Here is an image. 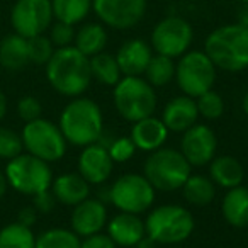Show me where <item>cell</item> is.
I'll list each match as a JSON object with an SVG mask.
<instances>
[{
    "label": "cell",
    "instance_id": "1",
    "mask_svg": "<svg viewBox=\"0 0 248 248\" xmlns=\"http://www.w3.org/2000/svg\"><path fill=\"white\" fill-rule=\"evenodd\" d=\"M46 78L58 93L78 97L92 82L90 58L80 53L75 46L56 48L46 63Z\"/></svg>",
    "mask_w": 248,
    "mask_h": 248
},
{
    "label": "cell",
    "instance_id": "2",
    "mask_svg": "<svg viewBox=\"0 0 248 248\" xmlns=\"http://www.w3.org/2000/svg\"><path fill=\"white\" fill-rule=\"evenodd\" d=\"M204 53L223 72H243L248 68V28L238 22L219 26L206 38Z\"/></svg>",
    "mask_w": 248,
    "mask_h": 248
},
{
    "label": "cell",
    "instance_id": "3",
    "mask_svg": "<svg viewBox=\"0 0 248 248\" xmlns=\"http://www.w3.org/2000/svg\"><path fill=\"white\" fill-rule=\"evenodd\" d=\"M58 126L66 143L83 148V146L97 143L102 136V110L93 100L78 97L65 106V109L60 114Z\"/></svg>",
    "mask_w": 248,
    "mask_h": 248
},
{
    "label": "cell",
    "instance_id": "4",
    "mask_svg": "<svg viewBox=\"0 0 248 248\" xmlns=\"http://www.w3.org/2000/svg\"><path fill=\"white\" fill-rule=\"evenodd\" d=\"M194 216L189 209L177 204H165L150 211L145 221L146 236L158 245H179L194 231Z\"/></svg>",
    "mask_w": 248,
    "mask_h": 248
},
{
    "label": "cell",
    "instance_id": "5",
    "mask_svg": "<svg viewBox=\"0 0 248 248\" xmlns=\"http://www.w3.org/2000/svg\"><path fill=\"white\" fill-rule=\"evenodd\" d=\"M112 97L117 114L129 123L153 116L156 109L155 89L141 77H123L114 85Z\"/></svg>",
    "mask_w": 248,
    "mask_h": 248
},
{
    "label": "cell",
    "instance_id": "6",
    "mask_svg": "<svg viewBox=\"0 0 248 248\" xmlns=\"http://www.w3.org/2000/svg\"><path fill=\"white\" fill-rule=\"evenodd\" d=\"M190 163L186 156L173 148H158L152 152V155L145 162V173L153 189L172 192L182 189L186 180L190 175Z\"/></svg>",
    "mask_w": 248,
    "mask_h": 248
},
{
    "label": "cell",
    "instance_id": "7",
    "mask_svg": "<svg viewBox=\"0 0 248 248\" xmlns=\"http://www.w3.org/2000/svg\"><path fill=\"white\" fill-rule=\"evenodd\" d=\"M5 179L9 186H12V189L17 192L36 196L51 187L53 173L48 162L31 153H21L16 158L9 160L5 167Z\"/></svg>",
    "mask_w": 248,
    "mask_h": 248
},
{
    "label": "cell",
    "instance_id": "8",
    "mask_svg": "<svg viewBox=\"0 0 248 248\" xmlns=\"http://www.w3.org/2000/svg\"><path fill=\"white\" fill-rule=\"evenodd\" d=\"M216 66L209 56L199 49H192L180 56L175 65V80L179 89L186 95L197 99L204 92L213 89L216 82Z\"/></svg>",
    "mask_w": 248,
    "mask_h": 248
},
{
    "label": "cell",
    "instance_id": "9",
    "mask_svg": "<svg viewBox=\"0 0 248 248\" xmlns=\"http://www.w3.org/2000/svg\"><path fill=\"white\" fill-rule=\"evenodd\" d=\"M22 143L28 153L45 160V162H58L65 156L66 140L60 126L48 119H34L26 123L21 133Z\"/></svg>",
    "mask_w": 248,
    "mask_h": 248
},
{
    "label": "cell",
    "instance_id": "10",
    "mask_svg": "<svg viewBox=\"0 0 248 248\" xmlns=\"http://www.w3.org/2000/svg\"><path fill=\"white\" fill-rule=\"evenodd\" d=\"M155 202V189L140 173H126L121 175L110 186V204L121 213L141 214Z\"/></svg>",
    "mask_w": 248,
    "mask_h": 248
},
{
    "label": "cell",
    "instance_id": "11",
    "mask_svg": "<svg viewBox=\"0 0 248 248\" xmlns=\"http://www.w3.org/2000/svg\"><path fill=\"white\" fill-rule=\"evenodd\" d=\"M194 41V28L187 19L179 16H169L156 22L152 31V45L156 55L180 58L184 53L189 51Z\"/></svg>",
    "mask_w": 248,
    "mask_h": 248
},
{
    "label": "cell",
    "instance_id": "12",
    "mask_svg": "<svg viewBox=\"0 0 248 248\" xmlns=\"http://www.w3.org/2000/svg\"><path fill=\"white\" fill-rule=\"evenodd\" d=\"M53 19L51 0H16L11 11L12 28L26 39L45 34Z\"/></svg>",
    "mask_w": 248,
    "mask_h": 248
},
{
    "label": "cell",
    "instance_id": "13",
    "mask_svg": "<svg viewBox=\"0 0 248 248\" xmlns=\"http://www.w3.org/2000/svg\"><path fill=\"white\" fill-rule=\"evenodd\" d=\"M148 0H92V11L107 28L128 31L143 21Z\"/></svg>",
    "mask_w": 248,
    "mask_h": 248
},
{
    "label": "cell",
    "instance_id": "14",
    "mask_svg": "<svg viewBox=\"0 0 248 248\" xmlns=\"http://www.w3.org/2000/svg\"><path fill=\"white\" fill-rule=\"evenodd\" d=\"M180 141V153L186 156L190 167L209 165L211 160L216 156L217 138L214 131L204 124H194L192 128L182 133Z\"/></svg>",
    "mask_w": 248,
    "mask_h": 248
},
{
    "label": "cell",
    "instance_id": "15",
    "mask_svg": "<svg viewBox=\"0 0 248 248\" xmlns=\"http://www.w3.org/2000/svg\"><path fill=\"white\" fill-rule=\"evenodd\" d=\"M114 162L109 152L100 143H92L83 146V152L78 156V173L93 186L104 184L112 173Z\"/></svg>",
    "mask_w": 248,
    "mask_h": 248
},
{
    "label": "cell",
    "instance_id": "16",
    "mask_svg": "<svg viewBox=\"0 0 248 248\" xmlns=\"http://www.w3.org/2000/svg\"><path fill=\"white\" fill-rule=\"evenodd\" d=\"M72 231L78 236H90L93 233H100L107 223V209L106 204L99 199L87 197L80 204L73 206L72 213Z\"/></svg>",
    "mask_w": 248,
    "mask_h": 248
},
{
    "label": "cell",
    "instance_id": "17",
    "mask_svg": "<svg viewBox=\"0 0 248 248\" xmlns=\"http://www.w3.org/2000/svg\"><path fill=\"white\" fill-rule=\"evenodd\" d=\"M114 56L124 77H141L153 56V48L145 39L135 38L123 43Z\"/></svg>",
    "mask_w": 248,
    "mask_h": 248
},
{
    "label": "cell",
    "instance_id": "18",
    "mask_svg": "<svg viewBox=\"0 0 248 248\" xmlns=\"http://www.w3.org/2000/svg\"><path fill=\"white\" fill-rule=\"evenodd\" d=\"M197 117H199V110H197L196 99L189 95L173 97L172 100L167 102L162 114L163 124L169 131L173 133H184L192 128L197 123Z\"/></svg>",
    "mask_w": 248,
    "mask_h": 248
},
{
    "label": "cell",
    "instance_id": "19",
    "mask_svg": "<svg viewBox=\"0 0 248 248\" xmlns=\"http://www.w3.org/2000/svg\"><path fill=\"white\" fill-rule=\"evenodd\" d=\"M107 234L119 247H135L143 236H146L145 221L140 219L138 214L121 213L116 214L107 223Z\"/></svg>",
    "mask_w": 248,
    "mask_h": 248
},
{
    "label": "cell",
    "instance_id": "20",
    "mask_svg": "<svg viewBox=\"0 0 248 248\" xmlns=\"http://www.w3.org/2000/svg\"><path fill=\"white\" fill-rule=\"evenodd\" d=\"M136 150H143V152H155V150L162 148L163 143L169 138V129L163 124L162 119L150 116L141 121L133 123L131 136Z\"/></svg>",
    "mask_w": 248,
    "mask_h": 248
},
{
    "label": "cell",
    "instance_id": "21",
    "mask_svg": "<svg viewBox=\"0 0 248 248\" xmlns=\"http://www.w3.org/2000/svg\"><path fill=\"white\" fill-rule=\"evenodd\" d=\"M51 192L56 201L65 206H77L90 194V184L80 173H63L51 184Z\"/></svg>",
    "mask_w": 248,
    "mask_h": 248
},
{
    "label": "cell",
    "instance_id": "22",
    "mask_svg": "<svg viewBox=\"0 0 248 248\" xmlns=\"http://www.w3.org/2000/svg\"><path fill=\"white\" fill-rule=\"evenodd\" d=\"M28 39L17 32L7 34L0 41V65L9 72H21L29 65Z\"/></svg>",
    "mask_w": 248,
    "mask_h": 248
},
{
    "label": "cell",
    "instance_id": "23",
    "mask_svg": "<svg viewBox=\"0 0 248 248\" xmlns=\"http://www.w3.org/2000/svg\"><path fill=\"white\" fill-rule=\"evenodd\" d=\"M209 175L216 186L223 189H233L241 186L245 179V170L236 158L230 155H219L211 160Z\"/></svg>",
    "mask_w": 248,
    "mask_h": 248
},
{
    "label": "cell",
    "instance_id": "24",
    "mask_svg": "<svg viewBox=\"0 0 248 248\" xmlns=\"http://www.w3.org/2000/svg\"><path fill=\"white\" fill-rule=\"evenodd\" d=\"M223 216L231 226L247 228L248 226V187L238 186L228 189L223 197Z\"/></svg>",
    "mask_w": 248,
    "mask_h": 248
},
{
    "label": "cell",
    "instance_id": "25",
    "mask_svg": "<svg viewBox=\"0 0 248 248\" xmlns=\"http://www.w3.org/2000/svg\"><path fill=\"white\" fill-rule=\"evenodd\" d=\"M73 46L85 56H95L107 46V31L102 22H87L75 32Z\"/></svg>",
    "mask_w": 248,
    "mask_h": 248
},
{
    "label": "cell",
    "instance_id": "26",
    "mask_svg": "<svg viewBox=\"0 0 248 248\" xmlns=\"http://www.w3.org/2000/svg\"><path fill=\"white\" fill-rule=\"evenodd\" d=\"M182 194L186 201L192 206H207L213 202L214 196H216V186L214 182L206 175H192L190 173L189 179L182 186Z\"/></svg>",
    "mask_w": 248,
    "mask_h": 248
},
{
    "label": "cell",
    "instance_id": "27",
    "mask_svg": "<svg viewBox=\"0 0 248 248\" xmlns=\"http://www.w3.org/2000/svg\"><path fill=\"white\" fill-rule=\"evenodd\" d=\"M51 7L56 21L77 26L92 12V0H51Z\"/></svg>",
    "mask_w": 248,
    "mask_h": 248
},
{
    "label": "cell",
    "instance_id": "28",
    "mask_svg": "<svg viewBox=\"0 0 248 248\" xmlns=\"http://www.w3.org/2000/svg\"><path fill=\"white\" fill-rule=\"evenodd\" d=\"M90 73H92V78L109 87L116 85L121 80V75H123L119 65H117L116 56L106 51L99 53L95 56H90Z\"/></svg>",
    "mask_w": 248,
    "mask_h": 248
},
{
    "label": "cell",
    "instance_id": "29",
    "mask_svg": "<svg viewBox=\"0 0 248 248\" xmlns=\"http://www.w3.org/2000/svg\"><path fill=\"white\" fill-rule=\"evenodd\" d=\"M146 82L156 89V87H165L175 78V63L172 58L163 55H153L150 60L148 66L145 70Z\"/></svg>",
    "mask_w": 248,
    "mask_h": 248
},
{
    "label": "cell",
    "instance_id": "30",
    "mask_svg": "<svg viewBox=\"0 0 248 248\" xmlns=\"http://www.w3.org/2000/svg\"><path fill=\"white\" fill-rule=\"evenodd\" d=\"M0 248H36V236L31 228L11 223L0 230Z\"/></svg>",
    "mask_w": 248,
    "mask_h": 248
},
{
    "label": "cell",
    "instance_id": "31",
    "mask_svg": "<svg viewBox=\"0 0 248 248\" xmlns=\"http://www.w3.org/2000/svg\"><path fill=\"white\" fill-rule=\"evenodd\" d=\"M36 248H82V240L65 228H51L36 238Z\"/></svg>",
    "mask_w": 248,
    "mask_h": 248
},
{
    "label": "cell",
    "instance_id": "32",
    "mask_svg": "<svg viewBox=\"0 0 248 248\" xmlns=\"http://www.w3.org/2000/svg\"><path fill=\"white\" fill-rule=\"evenodd\" d=\"M196 104H197V110H199V116H202L204 119L213 121V119H219L223 116V110H224L223 97L217 92H214L213 89L197 97Z\"/></svg>",
    "mask_w": 248,
    "mask_h": 248
},
{
    "label": "cell",
    "instance_id": "33",
    "mask_svg": "<svg viewBox=\"0 0 248 248\" xmlns=\"http://www.w3.org/2000/svg\"><path fill=\"white\" fill-rule=\"evenodd\" d=\"M28 49H29V62L34 65H46L49 58L55 53V46H53L51 39L45 34L34 36V38L28 39Z\"/></svg>",
    "mask_w": 248,
    "mask_h": 248
},
{
    "label": "cell",
    "instance_id": "34",
    "mask_svg": "<svg viewBox=\"0 0 248 248\" xmlns=\"http://www.w3.org/2000/svg\"><path fill=\"white\" fill-rule=\"evenodd\" d=\"M24 150V143L19 133L9 128H0V158L12 160Z\"/></svg>",
    "mask_w": 248,
    "mask_h": 248
},
{
    "label": "cell",
    "instance_id": "35",
    "mask_svg": "<svg viewBox=\"0 0 248 248\" xmlns=\"http://www.w3.org/2000/svg\"><path fill=\"white\" fill-rule=\"evenodd\" d=\"M107 152H109V155L114 163H124L135 156L136 146L131 138H128V136H121V138H116L109 143Z\"/></svg>",
    "mask_w": 248,
    "mask_h": 248
},
{
    "label": "cell",
    "instance_id": "36",
    "mask_svg": "<svg viewBox=\"0 0 248 248\" xmlns=\"http://www.w3.org/2000/svg\"><path fill=\"white\" fill-rule=\"evenodd\" d=\"M75 29L72 24H66V22L56 21L55 24L49 26V36L53 46L55 48H66V46H72L75 41Z\"/></svg>",
    "mask_w": 248,
    "mask_h": 248
},
{
    "label": "cell",
    "instance_id": "37",
    "mask_svg": "<svg viewBox=\"0 0 248 248\" xmlns=\"http://www.w3.org/2000/svg\"><path fill=\"white\" fill-rule=\"evenodd\" d=\"M17 114L24 123H31L34 119H39L43 114V106L36 97L24 95L17 102Z\"/></svg>",
    "mask_w": 248,
    "mask_h": 248
},
{
    "label": "cell",
    "instance_id": "38",
    "mask_svg": "<svg viewBox=\"0 0 248 248\" xmlns=\"http://www.w3.org/2000/svg\"><path fill=\"white\" fill-rule=\"evenodd\" d=\"M56 202H58V201H56L55 194H53L49 189L43 190V192L36 194V196H32V206L36 207L38 213H43V214L51 213V211L55 209Z\"/></svg>",
    "mask_w": 248,
    "mask_h": 248
},
{
    "label": "cell",
    "instance_id": "39",
    "mask_svg": "<svg viewBox=\"0 0 248 248\" xmlns=\"http://www.w3.org/2000/svg\"><path fill=\"white\" fill-rule=\"evenodd\" d=\"M117 245L112 241L109 234L93 233L82 240V248H116Z\"/></svg>",
    "mask_w": 248,
    "mask_h": 248
},
{
    "label": "cell",
    "instance_id": "40",
    "mask_svg": "<svg viewBox=\"0 0 248 248\" xmlns=\"http://www.w3.org/2000/svg\"><path fill=\"white\" fill-rule=\"evenodd\" d=\"M36 219H38V211H36L34 206L22 207L17 214V223L24 224V226H28V228H31L32 224L36 223Z\"/></svg>",
    "mask_w": 248,
    "mask_h": 248
},
{
    "label": "cell",
    "instance_id": "41",
    "mask_svg": "<svg viewBox=\"0 0 248 248\" xmlns=\"http://www.w3.org/2000/svg\"><path fill=\"white\" fill-rule=\"evenodd\" d=\"M133 248H156V243L148 236H143Z\"/></svg>",
    "mask_w": 248,
    "mask_h": 248
},
{
    "label": "cell",
    "instance_id": "42",
    "mask_svg": "<svg viewBox=\"0 0 248 248\" xmlns=\"http://www.w3.org/2000/svg\"><path fill=\"white\" fill-rule=\"evenodd\" d=\"M238 24L248 28V4H243V7H241L240 16H238Z\"/></svg>",
    "mask_w": 248,
    "mask_h": 248
},
{
    "label": "cell",
    "instance_id": "43",
    "mask_svg": "<svg viewBox=\"0 0 248 248\" xmlns=\"http://www.w3.org/2000/svg\"><path fill=\"white\" fill-rule=\"evenodd\" d=\"M5 114H7V97L5 93L0 90V121L4 119Z\"/></svg>",
    "mask_w": 248,
    "mask_h": 248
},
{
    "label": "cell",
    "instance_id": "44",
    "mask_svg": "<svg viewBox=\"0 0 248 248\" xmlns=\"http://www.w3.org/2000/svg\"><path fill=\"white\" fill-rule=\"evenodd\" d=\"M97 199L100 201V202H110V187H104L102 190H99V197Z\"/></svg>",
    "mask_w": 248,
    "mask_h": 248
},
{
    "label": "cell",
    "instance_id": "45",
    "mask_svg": "<svg viewBox=\"0 0 248 248\" xmlns=\"http://www.w3.org/2000/svg\"><path fill=\"white\" fill-rule=\"evenodd\" d=\"M5 190H7V179L2 172H0V199L5 196Z\"/></svg>",
    "mask_w": 248,
    "mask_h": 248
},
{
    "label": "cell",
    "instance_id": "46",
    "mask_svg": "<svg viewBox=\"0 0 248 248\" xmlns=\"http://www.w3.org/2000/svg\"><path fill=\"white\" fill-rule=\"evenodd\" d=\"M241 106H243V112L247 114V117H248V92L245 93V97H243V104H241Z\"/></svg>",
    "mask_w": 248,
    "mask_h": 248
},
{
    "label": "cell",
    "instance_id": "47",
    "mask_svg": "<svg viewBox=\"0 0 248 248\" xmlns=\"http://www.w3.org/2000/svg\"><path fill=\"white\" fill-rule=\"evenodd\" d=\"M238 2H241V4H248V0H238Z\"/></svg>",
    "mask_w": 248,
    "mask_h": 248
},
{
    "label": "cell",
    "instance_id": "48",
    "mask_svg": "<svg viewBox=\"0 0 248 248\" xmlns=\"http://www.w3.org/2000/svg\"><path fill=\"white\" fill-rule=\"evenodd\" d=\"M160 2H173V0H160Z\"/></svg>",
    "mask_w": 248,
    "mask_h": 248
},
{
    "label": "cell",
    "instance_id": "49",
    "mask_svg": "<svg viewBox=\"0 0 248 248\" xmlns=\"http://www.w3.org/2000/svg\"><path fill=\"white\" fill-rule=\"evenodd\" d=\"M172 248H180V247H172Z\"/></svg>",
    "mask_w": 248,
    "mask_h": 248
},
{
    "label": "cell",
    "instance_id": "50",
    "mask_svg": "<svg viewBox=\"0 0 248 248\" xmlns=\"http://www.w3.org/2000/svg\"><path fill=\"white\" fill-rule=\"evenodd\" d=\"M247 187H248V186H247Z\"/></svg>",
    "mask_w": 248,
    "mask_h": 248
}]
</instances>
